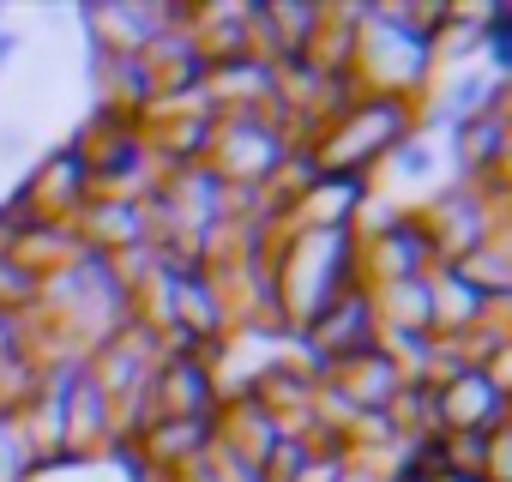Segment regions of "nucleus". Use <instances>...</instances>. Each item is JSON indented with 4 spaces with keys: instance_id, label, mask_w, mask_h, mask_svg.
Returning a JSON list of instances; mask_svg holds the SVG:
<instances>
[{
    "instance_id": "obj_1",
    "label": "nucleus",
    "mask_w": 512,
    "mask_h": 482,
    "mask_svg": "<svg viewBox=\"0 0 512 482\" xmlns=\"http://www.w3.org/2000/svg\"><path fill=\"white\" fill-rule=\"evenodd\" d=\"M404 169H410V175H422V169H428V151H422V145H410V151H404Z\"/></svg>"
}]
</instances>
